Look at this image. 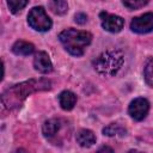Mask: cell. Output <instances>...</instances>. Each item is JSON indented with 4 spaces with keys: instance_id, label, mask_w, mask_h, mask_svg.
<instances>
[{
    "instance_id": "1",
    "label": "cell",
    "mask_w": 153,
    "mask_h": 153,
    "mask_svg": "<svg viewBox=\"0 0 153 153\" xmlns=\"http://www.w3.org/2000/svg\"><path fill=\"white\" fill-rule=\"evenodd\" d=\"M50 87H51V82L47 79H39V80L31 79L29 81L14 85L13 87L8 88L6 92L2 93L1 96L2 108L11 110L18 106L30 93H33L37 91L50 90Z\"/></svg>"
},
{
    "instance_id": "2",
    "label": "cell",
    "mask_w": 153,
    "mask_h": 153,
    "mask_svg": "<svg viewBox=\"0 0 153 153\" xmlns=\"http://www.w3.org/2000/svg\"><path fill=\"white\" fill-rule=\"evenodd\" d=\"M59 39L71 55L81 56L85 53V49L90 45L92 41V35L87 31L67 29L60 32Z\"/></svg>"
},
{
    "instance_id": "3",
    "label": "cell",
    "mask_w": 153,
    "mask_h": 153,
    "mask_svg": "<svg viewBox=\"0 0 153 153\" xmlns=\"http://www.w3.org/2000/svg\"><path fill=\"white\" fill-rule=\"evenodd\" d=\"M124 56L121 50L108 49L93 60V67L96 72L103 76H114L122 68Z\"/></svg>"
},
{
    "instance_id": "4",
    "label": "cell",
    "mask_w": 153,
    "mask_h": 153,
    "mask_svg": "<svg viewBox=\"0 0 153 153\" xmlns=\"http://www.w3.org/2000/svg\"><path fill=\"white\" fill-rule=\"evenodd\" d=\"M27 23L31 29L39 32L50 30L53 25L51 19L48 17V14L45 13V10L42 6H36L30 10L27 14Z\"/></svg>"
},
{
    "instance_id": "5",
    "label": "cell",
    "mask_w": 153,
    "mask_h": 153,
    "mask_svg": "<svg viewBox=\"0 0 153 153\" xmlns=\"http://www.w3.org/2000/svg\"><path fill=\"white\" fill-rule=\"evenodd\" d=\"M99 18H100V23H102L103 29L111 32V33H117L123 29L124 20L120 16L111 14V13L103 11L99 13Z\"/></svg>"
},
{
    "instance_id": "6",
    "label": "cell",
    "mask_w": 153,
    "mask_h": 153,
    "mask_svg": "<svg viewBox=\"0 0 153 153\" xmlns=\"http://www.w3.org/2000/svg\"><path fill=\"white\" fill-rule=\"evenodd\" d=\"M149 111V102L146 98L139 97L130 102L128 108V114L135 121H142Z\"/></svg>"
},
{
    "instance_id": "7",
    "label": "cell",
    "mask_w": 153,
    "mask_h": 153,
    "mask_svg": "<svg viewBox=\"0 0 153 153\" xmlns=\"http://www.w3.org/2000/svg\"><path fill=\"white\" fill-rule=\"evenodd\" d=\"M130 29L136 33H148L153 31V13L147 12L133 18Z\"/></svg>"
},
{
    "instance_id": "8",
    "label": "cell",
    "mask_w": 153,
    "mask_h": 153,
    "mask_svg": "<svg viewBox=\"0 0 153 153\" xmlns=\"http://www.w3.org/2000/svg\"><path fill=\"white\" fill-rule=\"evenodd\" d=\"M33 67L37 72H39L42 74L50 73L53 71V63L50 61L49 55L45 51L36 53V55L33 57Z\"/></svg>"
},
{
    "instance_id": "9",
    "label": "cell",
    "mask_w": 153,
    "mask_h": 153,
    "mask_svg": "<svg viewBox=\"0 0 153 153\" xmlns=\"http://www.w3.org/2000/svg\"><path fill=\"white\" fill-rule=\"evenodd\" d=\"M76 142L81 147H91L96 143V135L90 129H80L76 133Z\"/></svg>"
},
{
    "instance_id": "10",
    "label": "cell",
    "mask_w": 153,
    "mask_h": 153,
    "mask_svg": "<svg viewBox=\"0 0 153 153\" xmlns=\"http://www.w3.org/2000/svg\"><path fill=\"white\" fill-rule=\"evenodd\" d=\"M60 128H61L60 120H57V118H50V120H48V121H45L43 123L42 131H43V135L47 139H51L53 136H55L57 134V131L60 130Z\"/></svg>"
},
{
    "instance_id": "11",
    "label": "cell",
    "mask_w": 153,
    "mask_h": 153,
    "mask_svg": "<svg viewBox=\"0 0 153 153\" xmlns=\"http://www.w3.org/2000/svg\"><path fill=\"white\" fill-rule=\"evenodd\" d=\"M59 103L63 110H72L76 104V96L72 91H62L59 96Z\"/></svg>"
},
{
    "instance_id": "12",
    "label": "cell",
    "mask_w": 153,
    "mask_h": 153,
    "mask_svg": "<svg viewBox=\"0 0 153 153\" xmlns=\"http://www.w3.org/2000/svg\"><path fill=\"white\" fill-rule=\"evenodd\" d=\"M12 51L16 55L20 56H29L35 51V47L32 43L26 42V41H17L12 45Z\"/></svg>"
},
{
    "instance_id": "13",
    "label": "cell",
    "mask_w": 153,
    "mask_h": 153,
    "mask_svg": "<svg viewBox=\"0 0 153 153\" xmlns=\"http://www.w3.org/2000/svg\"><path fill=\"white\" fill-rule=\"evenodd\" d=\"M48 7L53 13L57 16H62L68 11V4L66 0H49Z\"/></svg>"
},
{
    "instance_id": "14",
    "label": "cell",
    "mask_w": 153,
    "mask_h": 153,
    "mask_svg": "<svg viewBox=\"0 0 153 153\" xmlns=\"http://www.w3.org/2000/svg\"><path fill=\"white\" fill-rule=\"evenodd\" d=\"M103 134L106 136H117V135H124L126 134V129L118 124V123H111L108 127H105L103 129Z\"/></svg>"
},
{
    "instance_id": "15",
    "label": "cell",
    "mask_w": 153,
    "mask_h": 153,
    "mask_svg": "<svg viewBox=\"0 0 153 153\" xmlns=\"http://www.w3.org/2000/svg\"><path fill=\"white\" fill-rule=\"evenodd\" d=\"M29 0H7V5H8V8L12 13L17 14L19 13L26 5H27Z\"/></svg>"
},
{
    "instance_id": "16",
    "label": "cell",
    "mask_w": 153,
    "mask_h": 153,
    "mask_svg": "<svg viewBox=\"0 0 153 153\" xmlns=\"http://www.w3.org/2000/svg\"><path fill=\"white\" fill-rule=\"evenodd\" d=\"M143 76H145L146 84L149 85L151 87H153V57L146 63V67L143 71Z\"/></svg>"
},
{
    "instance_id": "17",
    "label": "cell",
    "mask_w": 153,
    "mask_h": 153,
    "mask_svg": "<svg viewBox=\"0 0 153 153\" xmlns=\"http://www.w3.org/2000/svg\"><path fill=\"white\" fill-rule=\"evenodd\" d=\"M123 5L129 10H137L148 4L149 0H122Z\"/></svg>"
},
{
    "instance_id": "18",
    "label": "cell",
    "mask_w": 153,
    "mask_h": 153,
    "mask_svg": "<svg viewBox=\"0 0 153 153\" xmlns=\"http://www.w3.org/2000/svg\"><path fill=\"white\" fill-rule=\"evenodd\" d=\"M74 20H75V23H78V24H85L86 22H87V16L85 14V13H76L75 16H74Z\"/></svg>"
},
{
    "instance_id": "19",
    "label": "cell",
    "mask_w": 153,
    "mask_h": 153,
    "mask_svg": "<svg viewBox=\"0 0 153 153\" xmlns=\"http://www.w3.org/2000/svg\"><path fill=\"white\" fill-rule=\"evenodd\" d=\"M102 151H110V152H112V148H109V147H102V148H99V152H102Z\"/></svg>"
}]
</instances>
